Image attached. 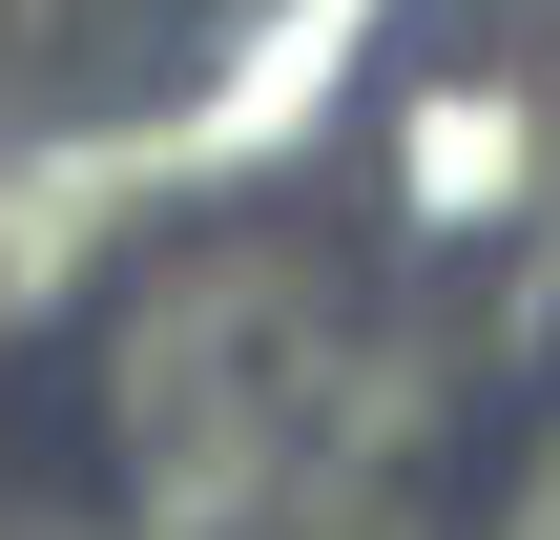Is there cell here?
Returning <instances> with one entry per match:
<instances>
[{"label": "cell", "mask_w": 560, "mask_h": 540, "mask_svg": "<svg viewBox=\"0 0 560 540\" xmlns=\"http://www.w3.org/2000/svg\"><path fill=\"white\" fill-rule=\"evenodd\" d=\"M104 395H125V479H145V499H187V520H208V499H270V479L312 458L332 312H312L270 250H187V271L125 291Z\"/></svg>", "instance_id": "obj_1"}]
</instances>
